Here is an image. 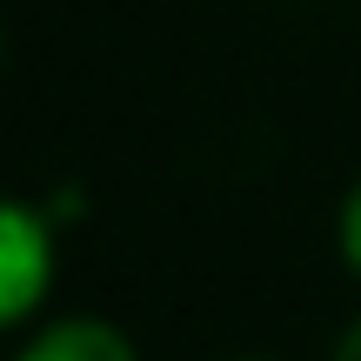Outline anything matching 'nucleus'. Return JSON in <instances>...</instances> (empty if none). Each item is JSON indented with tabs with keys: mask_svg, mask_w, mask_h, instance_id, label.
<instances>
[{
	"mask_svg": "<svg viewBox=\"0 0 361 361\" xmlns=\"http://www.w3.org/2000/svg\"><path fill=\"white\" fill-rule=\"evenodd\" d=\"M54 274H61V221L34 201H7L0 207V322L13 335L47 322Z\"/></svg>",
	"mask_w": 361,
	"mask_h": 361,
	"instance_id": "obj_1",
	"label": "nucleus"
},
{
	"mask_svg": "<svg viewBox=\"0 0 361 361\" xmlns=\"http://www.w3.org/2000/svg\"><path fill=\"white\" fill-rule=\"evenodd\" d=\"M13 361H141V348L101 314H47L20 335Z\"/></svg>",
	"mask_w": 361,
	"mask_h": 361,
	"instance_id": "obj_2",
	"label": "nucleus"
},
{
	"mask_svg": "<svg viewBox=\"0 0 361 361\" xmlns=\"http://www.w3.org/2000/svg\"><path fill=\"white\" fill-rule=\"evenodd\" d=\"M335 255L361 281V174L348 180V194H341V207H335Z\"/></svg>",
	"mask_w": 361,
	"mask_h": 361,
	"instance_id": "obj_3",
	"label": "nucleus"
},
{
	"mask_svg": "<svg viewBox=\"0 0 361 361\" xmlns=\"http://www.w3.org/2000/svg\"><path fill=\"white\" fill-rule=\"evenodd\" d=\"M328 361H361V314H355V322H348V328L335 335V348H328Z\"/></svg>",
	"mask_w": 361,
	"mask_h": 361,
	"instance_id": "obj_4",
	"label": "nucleus"
},
{
	"mask_svg": "<svg viewBox=\"0 0 361 361\" xmlns=\"http://www.w3.org/2000/svg\"><path fill=\"white\" fill-rule=\"evenodd\" d=\"M234 361H268V355H234Z\"/></svg>",
	"mask_w": 361,
	"mask_h": 361,
	"instance_id": "obj_5",
	"label": "nucleus"
}]
</instances>
